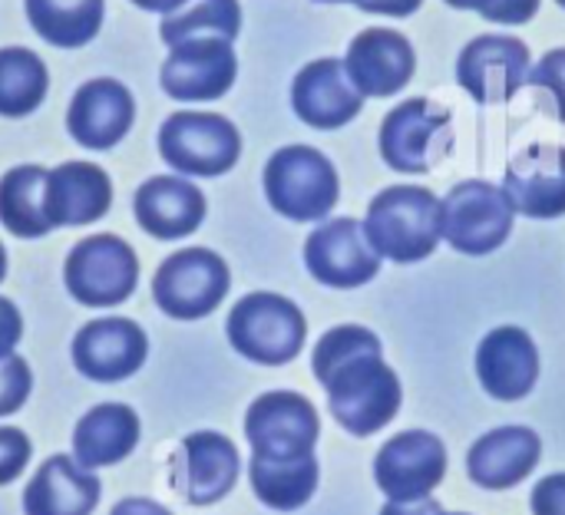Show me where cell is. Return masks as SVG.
<instances>
[{"label":"cell","instance_id":"1","mask_svg":"<svg viewBox=\"0 0 565 515\" xmlns=\"http://www.w3.org/2000/svg\"><path fill=\"white\" fill-rule=\"evenodd\" d=\"M311 371L328 394L331 417L351 437H374L397 417L404 404L401 377L394 367H387L384 344L371 328H331L315 344Z\"/></svg>","mask_w":565,"mask_h":515},{"label":"cell","instance_id":"2","mask_svg":"<svg viewBox=\"0 0 565 515\" xmlns=\"http://www.w3.org/2000/svg\"><path fill=\"white\" fill-rule=\"evenodd\" d=\"M364 232L381 258L417 265L430 258L444 238L440 199L424 185H391L371 199Z\"/></svg>","mask_w":565,"mask_h":515},{"label":"cell","instance_id":"3","mask_svg":"<svg viewBox=\"0 0 565 515\" xmlns=\"http://www.w3.org/2000/svg\"><path fill=\"white\" fill-rule=\"evenodd\" d=\"M225 334L228 344L245 361L262 367H281L301 354L308 337V321L295 301L271 291H252L232 308L225 321Z\"/></svg>","mask_w":565,"mask_h":515},{"label":"cell","instance_id":"4","mask_svg":"<svg viewBox=\"0 0 565 515\" xmlns=\"http://www.w3.org/2000/svg\"><path fill=\"white\" fill-rule=\"evenodd\" d=\"M268 205L291 222H324L338 199L341 182L331 159L311 146H285L265 165Z\"/></svg>","mask_w":565,"mask_h":515},{"label":"cell","instance_id":"5","mask_svg":"<svg viewBox=\"0 0 565 515\" xmlns=\"http://www.w3.org/2000/svg\"><path fill=\"white\" fill-rule=\"evenodd\" d=\"M377 142H381V159L394 172H411V175L430 172L454 152L457 142L450 109L427 96L407 99L384 116Z\"/></svg>","mask_w":565,"mask_h":515},{"label":"cell","instance_id":"6","mask_svg":"<svg viewBox=\"0 0 565 515\" xmlns=\"http://www.w3.org/2000/svg\"><path fill=\"white\" fill-rule=\"evenodd\" d=\"M513 218L516 208L503 185L483 182V179H467L447 192L440 202V232L450 242L454 251L460 255H490L507 245L513 235Z\"/></svg>","mask_w":565,"mask_h":515},{"label":"cell","instance_id":"7","mask_svg":"<svg viewBox=\"0 0 565 515\" xmlns=\"http://www.w3.org/2000/svg\"><path fill=\"white\" fill-rule=\"evenodd\" d=\"M159 155L179 175L215 179L235 169L242 132L218 112H172L159 126Z\"/></svg>","mask_w":565,"mask_h":515},{"label":"cell","instance_id":"8","mask_svg":"<svg viewBox=\"0 0 565 515\" xmlns=\"http://www.w3.org/2000/svg\"><path fill=\"white\" fill-rule=\"evenodd\" d=\"M232 275L222 255L209 248H182L169 255L152 278V301L175 321L209 318L228 294Z\"/></svg>","mask_w":565,"mask_h":515},{"label":"cell","instance_id":"9","mask_svg":"<svg viewBox=\"0 0 565 515\" xmlns=\"http://www.w3.org/2000/svg\"><path fill=\"white\" fill-rule=\"evenodd\" d=\"M63 281L83 308H116L139 285V258L119 235H89L66 255Z\"/></svg>","mask_w":565,"mask_h":515},{"label":"cell","instance_id":"10","mask_svg":"<svg viewBox=\"0 0 565 515\" xmlns=\"http://www.w3.org/2000/svg\"><path fill=\"white\" fill-rule=\"evenodd\" d=\"M245 437L252 457L262 460H295L315 453L321 437L318 410L308 397L295 390H271L262 394L245 414Z\"/></svg>","mask_w":565,"mask_h":515},{"label":"cell","instance_id":"11","mask_svg":"<svg viewBox=\"0 0 565 515\" xmlns=\"http://www.w3.org/2000/svg\"><path fill=\"white\" fill-rule=\"evenodd\" d=\"M305 265L315 281L348 291L377 278L381 255L374 251L364 222L358 218H328L305 242Z\"/></svg>","mask_w":565,"mask_h":515},{"label":"cell","instance_id":"12","mask_svg":"<svg viewBox=\"0 0 565 515\" xmlns=\"http://www.w3.org/2000/svg\"><path fill=\"white\" fill-rule=\"evenodd\" d=\"M530 63L533 56L523 40L487 33L460 50L457 79L480 106H500L523 89L530 79Z\"/></svg>","mask_w":565,"mask_h":515},{"label":"cell","instance_id":"13","mask_svg":"<svg viewBox=\"0 0 565 515\" xmlns=\"http://www.w3.org/2000/svg\"><path fill=\"white\" fill-rule=\"evenodd\" d=\"M447 476V447L427 430L391 437L374 457V483L387 500H424Z\"/></svg>","mask_w":565,"mask_h":515},{"label":"cell","instance_id":"14","mask_svg":"<svg viewBox=\"0 0 565 515\" xmlns=\"http://www.w3.org/2000/svg\"><path fill=\"white\" fill-rule=\"evenodd\" d=\"M235 76H238V56L232 50V40L205 36V40H185L169 46L159 83L166 96L179 103H209L225 96L235 86Z\"/></svg>","mask_w":565,"mask_h":515},{"label":"cell","instance_id":"15","mask_svg":"<svg viewBox=\"0 0 565 515\" xmlns=\"http://www.w3.org/2000/svg\"><path fill=\"white\" fill-rule=\"evenodd\" d=\"M238 473H242V460L235 443L215 430L189 433L172 460V486L189 506L222 503L235 490Z\"/></svg>","mask_w":565,"mask_h":515},{"label":"cell","instance_id":"16","mask_svg":"<svg viewBox=\"0 0 565 515\" xmlns=\"http://www.w3.org/2000/svg\"><path fill=\"white\" fill-rule=\"evenodd\" d=\"M70 354L86 380L119 384L142 371L149 357V337L129 318H96L76 331Z\"/></svg>","mask_w":565,"mask_h":515},{"label":"cell","instance_id":"17","mask_svg":"<svg viewBox=\"0 0 565 515\" xmlns=\"http://www.w3.org/2000/svg\"><path fill=\"white\" fill-rule=\"evenodd\" d=\"M291 109L311 129H341L361 116L364 96L351 83L344 60L324 56L308 66L291 83Z\"/></svg>","mask_w":565,"mask_h":515},{"label":"cell","instance_id":"18","mask_svg":"<svg viewBox=\"0 0 565 515\" xmlns=\"http://www.w3.org/2000/svg\"><path fill=\"white\" fill-rule=\"evenodd\" d=\"M477 377L480 387L503 404H516L533 394L540 384V347L536 341L516 328H493L477 347Z\"/></svg>","mask_w":565,"mask_h":515},{"label":"cell","instance_id":"19","mask_svg":"<svg viewBox=\"0 0 565 515\" xmlns=\"http://www.w3.org/2000/svg\"><path fill=\"white\" fill-rule=\"evenodd\" d=\"M344 66L361 96H394L414 79L417 53L404 33L387 26H367L351 40Z\"/></svg>","mask_w":565,"mask_h":515},{"label":"cell","instance_id":"20","mask_svg":"<svg viewBox=\"0 0 565 515\" xmlns=\"http://www.w3.org/2000/svg\"><path fill=\"white\" fill-rule=\"evenodd\" d=\"M503 192L526 218L550 222L565 215V146H526L520 155H513L503 179Z\"/></svg>","mask_w":565,"mask_h":515},{"label":"cell","instance_id":"21","mask_svg":"<svg viewBox=\"0 0 565 515\" xmlns=\"http://www.w3.org/2000/svg\"><path fill=\"white\" fill-rule=\"evenodd\" d=\"M136 119L132 93L109 76L83 83L66 109V132L86 149H113L126 139Z\"/></svg>","mask_w":565,"mask_h":515},{"label":"cell","instance_id":"22","mask_svg":"<svg viewBox=\"0 0 565 515\" xmlns=\"http://www.w3.org/2000/svg\"><path fill=\"white\" fill-rule=\"evenodd\" d=\"M543 460V440L530 427H497L467 453V473L480 490L503 493L533 476Z\"/></svg>","mask_w":565,"mask_h":515},{"label":"cell","instance_id":"23","mask_svg":"<svg viewBox=\"0 0 565 515\" xmlns=\"http://www.w3.org/2000/svg\"><path fill=\"white\" fill-rule=\"evenodd\" d=\"M136 222L159 242H179L205 222V195L185 175H152L136 189Z\"/></svg>","mask_w":565,"mask_h":515},{"label":"cell","instance_id":"24","mask_svg":"<svg viewBox=\"0 0 565 515\" xmlns=\"http://www.w3.org/2000/svg\"><path fill=\"white\" fill-rule=\"evenodd\" d=\"M113 205V182L93 162H63L46 172V218L53 228H76L103 218Z\"/></svg>","mask_w":565,"mask_h":515},{"label":"cell","instance_id":"25","mask_svg":"<svg viewBox=\"0 0 565 515\" xmlns=\"http://www.w3.org/2000/svg\"><path fill=\"white\" fill-rule=\"evenodd\" d=\"M99 480L73 457H50L23 490V515H93Z\"/></svg>","mask_w":565,"mask_h":515},{"label":"cell","instance_id":"26","mask_svg":"<svg viewBox=\"0 0 565 515\" xmlns=\"http://www.w3.org/2000/svg\"><path fill=\"white\" fill-rule=\"evenodd\" d=\"M139 443V417L126 404H99L73 430V460L86 470L122 463Z\"/></svg>","mask_w":565,"mask_h":515},{"label":"cell","instance_id":"27","mask_svg":"<svg viewBox=\"0 0 565 515\" xmlns=\"http://www.w3.org/2000/svg\"><path fill=\"white\" fill-rule=\"evenodd\" d=\"M248 480H252V490H255L262 506H268L275 513H295L305 503H311L318 480H321V466H318L315 453H305L295 460L252 457Z\"/></svg>","mask_w":565,"mask_h":515},{"label":"cell","instance_id":"28","mask_svg":"<svg viewBox=\"0 0 565 515\" xmlns=\"http://www.w3.org/2000/svg\"><path fill=\"white\" fill-rule=\"evenodd\" d=\"M0 225L17 238H43L53 232L46 218V169L17 165L0 179Z\"/></svg>","mask_w":565,"mask_h":515},{"label":"cell","instance_id":"29","mask_svg":"<svg viewBox=\"0 0 565 515\" xmlns=\"http://www.w3.org/2000/svg\"><path fill=\"white\" fill-rule=\"evenodd\" d=\"M26 20L40 40L76 50L86 46L103 26V0H23Z\"/></svg>","mask_w":565,"mask_h":515},{"label":"cell","instance_id":"30","mask_svg":"<svg viewBox=\"0 0 565 515\" xmlns=\"http://www.w3.org/2000/svg\"><path fill=\"white\" fill-rule=\"evenodd\" d=\"M50 86L46 63L26 46L0 50V116L20 119L40 109Z\"/></svg>","mask_w":565,"mask_h":515},{"label":"cell","instance_id":"31","mask_svg":"<svg viewBox=\"0 0 565 515\" xmlns=\"http://www.w3.org/2000/svg\"><path fill=\"white\" fill-rule=\"evenodd\" d=\"M242 30V7L238 0H189L179 10L162 17L159 36L166 46L185 43V40H235Z\"/></svg>","mask_w":565,"mask_h":515},{"label":"cell","instance_id":"32","mask_svg":"<svg viewBox=\"0 0 565 515\" xmlns=\"http://www.w3.org/2000/svg\"><path fill=\"white\" fill-rule=\"evenodd\" d=\"M30 387H33V374H30L26 361L17 354L0 357V417L17 414L26 404Z\"/></svg>","mask_w":565,"mask_h":515},{"label":"cell","instance_id":"33","mask_svg":"<svg viewBox=\"0 0 565 515\" xmlns=\"http://www.w3.org/2000/svg\"><path fill=\"white\" fill-rule=\"evenodd\" d=\"M457 10H477L480 17L493 20V23H507V26H520V23H530L543 0H444Z\"/></svg>","mask_w":565,"mask_h":515},{"label":"cell","instance_id":"34","mask_svg":"<svg viewBox=\"0 0 565 515\" xmlns=\"http://www.w3.org/2000/svg\"><path fill=\"white\" fill-rule=\"evenodd\" d=\"M530 86L536 93H546L553 99L556 119L565 122V46L550 50L533 69H530Z\"/></svg>","mask_w":565,"mask_h":515},{"label":"cell","instance_id":"35","mask_svg":"<svg viewBox=\"0 0 565 515\" xmlns=\"http://www.w3.org/2000/svg\"><path fill=\"white\" fill-rule=\"evenodd\" d=\"M30 453H33V447H30V440H26L23 430L0 427V486L13 483L26 470Z\"/></svg>","mask_w":565,"mask_h":515},{"label":"cell","instance_id":"36","mask_svg":"<svg viewBox=\"0 0 565 515\" xmlns=\"http://www.w3.org/2000/svg\"><path fill=\"white\" fill-rule=\"evenodd\" d=\"M533 515H565V473L543 476L530 496Z\"/></svg>","mask_w":565,"mask_h":515},{"label":"cell","instance_id":"37","mask_svg":"<svg viewBox=\"0 0 565 515\" xmlns=\"http://www.w3.org/2000/svg\"><path fill=\"white\" fill-rule=\"evenodd\" d=\"M20 337H23V318L10 298H0V357L13 354Z\"/></svg>","mask_w":565,"mask_h":515},{"label":"cell","instance_id":"38","mask_svg":"<svg viewBox=\"0 0 565 515\" xmlns=\"http://www.w3.org/2000/svg\"><path fill=\"white\" fill-rule=\"evenodd\" d=\"M444 506L434 500V496H424V500H391L381 515H440Z\"/></svg>","mask_w":565,"mask_h":515},{"label":"cell","instance_id":"39","mask_svg":"<svg viewBox=\"0 0 565 515\" xmlns=\"http://www.w3.org/2000/svg\"><path fill=\"white\" fill-rule=\"evenodd\" d=\"M424 0H358L364 13H387V17H411L420 10Z\"/></svg>","mask_w":565,"mask_h":515},{"label":"cell","instance_id":"40","mask_svg":"<svg viewBox=\"0 0 565 515\" xmlns=\"http://www.w3.org/2000/svg\"><path fill=\"white\" fill-rule=\"evenodd\" d=\"M109 515H172V513H169L166 506L152 503V500H139V496H132V500L116 503Z\"/></svg>","mask_w":565,"mask_h":515},{"label":"cell","instance_id":"41","mask_svg":"<svg viewBox=\"0 0 565 515\" xmlns=\"http://www.w3.org/2000/svg\"><path fill=\"white\" fill-rule=\"evenodd\" d=\"M139 10H149V13H172V10H179L182 3H189V0H132Z\"/></svg>","mask_w":565,"mask_h":515},{"label":"cell","instance_id":"42","mask_svg":"<svg viewBox=\"0 0 565 515\" xmlns=\"http://www.w3.org/2000/svg\"><path fill=\"white\" fill-rule=\"evenodd\" d=\"M7 278V251H3V245H0V281Z\"/></svg>","mask_w":565,"mask_h":515},{"label":"cell","instance_id":"43","mask_svg":"<svg viewBox=\"0 0 565 515\" xmlns=\"http://www.w3.org/2000/svg\"><path fill=\"white\" fill-rule=\"evenodd\" d=\"M315 3H358V0H315Z\"/></svg>","mask_w":565,"mask_h":515},{"label":"cell","instance_id":"44","mask_svg":"<svg viewBox=\"0 0 565 515\" xmlns=\"http://www.w3.org/2000/svg\"><path fill=\"white\" fill-rule=\"evenodd\" d=\"M440 515H470V513H440Z\"/></svg>","mask_w":565,"mask_h":515},{"label":"cell","instance_id":"45","mask_svg":"<svg viewBox=\"0 0 565 515\" xmlns=\"http://www.w3.org/2000/svg\"><path fill=\"white\" fill-rule=\"evenodd\" d=\"M556 3H559V7H565V0H556Z\"/></svg>","mask_w":565,"mask_h":515}]
</instances>
